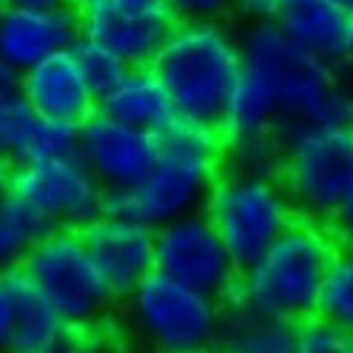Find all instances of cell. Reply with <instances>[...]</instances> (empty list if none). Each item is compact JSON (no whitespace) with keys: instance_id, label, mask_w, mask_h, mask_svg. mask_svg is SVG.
I'll list each match as a JSON object with an SVG mask.
<instances>
[{"instance_id":"cell-31","label":"cell","mask_w":353,"mask_h":353,"mask_svg":"<svg viewBox=\"0 0 353 353\" xmlns=\"http://www.w3.org/2000/svg\"><path fill=\"white\" fill-rule=\"evenodd\" d=\"M114 3L125 12H154V9H165V0H114Z\"/></svg>"},{"instance_id":"cell-7","label":"cell","mask_w":353,"mask_h":353,"mask_svg":"<svg viewBox=\"0 0 353 353\" xmlns=\"http://www.w3.org/2000/svg\"><path fill=\"white\" fill-rule=\"evenodd\" d=\"M17 274L52 305L65 327H105L112 322L117 296L103 282L80 231L57 228L46 234Z\"/></svg>"},{"instance_id":"cell-27","label":"cell","mask_w":353,"mask_h":353,"mask_svg":"<svg viewBox=\"0 0 353 353\" xmlns=\"http://www.w3.org/2000/svg\"><path fill=\"white\" fill-rule=\"evenodd\" d=\"M327 228L334 231V236L342 239L345 245H353V183H350L347 191L342 194V200H339L334 216H330Z\"/></svg>"},{"instance_id":"cell-6","label":"cell","mask_w":353,"mask_h":353,"mask_svg":"<svg viewBox=\"0 0 353 353\" xmlns=\"http://www.w3.org/2000/svg\"><path fill=\"white\" fill-rule=\"evenodd\" d=\"M123 316L143 350L214 353L223 342L225 307L163 274L145 276L123 302Z\"/></svg>"},{"instance_id":"cell-18","label":"cell","mask_w":353,"mask_h":353,"mask_svg":"<svg viewBox=\"0 0 353 353\" xmlns=\"http://www.w3.org/2000/svg\"><path fill=\"white\" fill-rule=\"evenodd\" d=\"M12 291V325L6 353H43L65 327L52 305L43 299L17 271L9 274Z\"/></svg>"},{"instance_id":"cell-15","label":"cell","mask_w":353,"mask_h":353,"mask_svg":"<svg viewBox=\"0 0 353 353\" xmlns=\"http://www.w3.org/2000/svg\"><path fill=\"white\" fill-rule=\"evenodd\" d=\"M17 85L20 97L32 105V112L54 123L80 125L97 112V100L88 92L72 49L37 63L34 69L20 74Z\"/></svg>"},{"instance_id":"cell-17","label":"cell","mask_w":353,"mask_h":353,"mask_svg":"<svg viewBox=\"0 0 353 353\" xmlns=\"http://www.w3.org/2000/svg\"><path fill=\"white\" fill-rule=\"evenodd\" d=\"M97 112L105 114L108 120L143 131V134H151V137H157L176 117L168 92L151 74V69H131V74L114 92L97 103Z\"/></svg>"},{"instance_id":"cell-23","label":"cell","mask_w":353,"mask_h":353,"mask_svg":"<svg viewBox=\"0 0 353 353\" xmlns=\"http://www.w3.org/2000/svg\"><path fill=\"white\" fill-rule=\"evenodd\" d=\"M294 353H353V334L314 314L294 325Z\"/></svg>"},{"instance_id":"cell-19","label":"cell","mask_w":353,"mask_h":353,"mask_svg":"<svg viewBox=\"0 0 353 353\" xmlns=\"http://www.w3.org/2000/svg\"><path fill=\"white\" fill-rule=\"evenodd\" d=\"M223 307L225 327L216 353H294V325L262 319L234 305Z\"/></svg>"},{"instance_id":"cell-35","label":"cell","mask_w":353,"mask_h":353,"mask_svg":"<svg viewBox=\"0 0 353 353\" xmlns=\"http://www.w3.org/2000/svg\"><path fill=\"white\" fill-rule=\"evenodd\" d=\"M345 85H347V88H350V92H353V74H350V77L345 80Z\"/></svg>"},{"instance_id":"cell-26","label":"cell","mask_w":353,"mask_h":353,"mask_svg":"<svg viewBox=\"0 0 353 353\" xmlns=\"http://www.w3.org/2000/svg\"><path fill=\"white\" fill-rule=\"evenodd\" d=\"M234 12L245 20V26L274 23L279 12V0H234Z\"/></svg>"},{"instance_id":"cell-22","label":"cell","mask_w":353,"mask_h":353,"mask_svg":"<svg viewBox=\"0 0 353 353\" xmlns=\"http://www.w3.org/2000/svg\"><path fill=\"white\" fill-rule=\"evenodd\" d=\"M72 52H74V57H77V65H80V72H83V77H85L88 92L94 94L97 103H100L105 94H112L114 88L131 74V69H128V65H125L120 57H114L112 52L94 46V43L77 40V46H74Z\"/></svg>"},{"instance_id":"cell-30","label":"cell","mask_w":353,"mask_h":353,"mask_svg":"<svg viewBox=\"0 0 353 353\" xmlns=\"http://www.w3.org/2000/svg\"><path fill=\"white\" fill-rule=\"evenodd\" d=\"M0 6H14V9H63V6H72V0H0Z\"/></svg>"},{"instance_id":"cell-2","label":"cell","mask_w":353,"mask_h":353,"mask_svg":"<svg viewBox=\"0 0 353 353\" xmlns=\"http://www.w3.org/2000/svg\"><path fill=\"white\" fill-rule=\"evenodd\" d=\"M176 117L219 128L239 77V43L225 23H176L151 60Z\"/></svg>"},{"instance_id":"cell-10","label":"cell","mask_w":353,"mask_h":353,"mask_svg":"<svg viewBox=\"0 0 353 353\" xmlns=\"http://www.w3.org/2000/svg\"><path fill=\"white\" fill-rule=\"evenodd\" d=\"M12 196L26 203L52 231H80L103 214V185L77 154L12 168Z\"/></svg>"},{"instance_id":"cell-13","label":"cell","mask_w":353,"mask_h":353,"mask_svg":"<svg viewBox=\"0 0 353 353\" xmlns=\"http://www.w3.org/2000/svg\"><path fill=\"white\" fill-rule=\"evenodd\" d=\"M80 236L103 282L117 299H125L154 274V228L100 214L94 223L80 228Z\"/></svg>"},{"instance_id":"cell-34","label":"cell","mask_w":353,"mask_h":353,"mask_svg":"<svg viewBox=\"0 0 353 353\" xmlns=\"http://www.w3.org/2000/svg\"><path fill=\"white\" fill-rule=\"evenodd\" d=\"M330 3H334L336 9H342L345 14H350V12H353V0H330Z\"/></svg>"},{"instance_id":"cell-16","label":"cell","mask_w":353,"mask_h":353,"mask_svg":"<svg viewBox=\"0 0 353 353\" xmlns=\"http://www.w3.org/2000/svg\"><path fill=\"white\" fill-rule=\"evenodd\" d=\"M274 23L305 52L322 57L336 69L345 63L347 14L330 0H279Z\"/></svg>"},{"instance_id":"cell-32","label":"cell","mask_w":353,"mask_h":353,"mask_svg":"<svg viewBox=\"0 0 353 353\" xmlns=\"http://www.w3.org/2000/svg\"><path fill=\"white\" fill-rule=\"evenodd\" d=\"M9 194H12V165L0 160V203H3Z\"/></svg>"},{"instance_id":"cell-9","label":"cell","mask_w":353,"mask_h":353,"mask_svg":"<svg viewBox=\"0 0 353 353\" xmlns=\"http://www.w3.org/2000/svg\"><path fill=\"white\" fill-rule=\"evenodd\" d=\"M154 274L216 302H228L239 282L228 248L203 211L154 228Z\"/></svg>"},{"instance_id":"cell-14","label":"cell","mask_w":353,"mask_h":353,"mask_svg":"<svg viewBox=\"0 0 353 353\" xmlns=\"http://www.w3.org/2000/svg\"><path fill=\"white\" fill-rule=\"evenodd\" d=\"M74 3L63 9L0 6V63L17 77L60 52L77 46Z\"/></svg>"},{"instance_id":"cell-21","label":"cell","mask_w":353,"mask_h":353,"mask_svg":"<svg viewBox=\"0 0 353 353\" xmlns=\"http://www.w3.org/2000/svg\"><path fill=\"white\" fill-rule=\"evenodd\" d=\"M316 314L353 334V245L339 248L330 259L322 279Z\"/></svg>"},{"instance_id":"cell-8","label":"cell","mask_w":353,"mask_h":353,"mask_svg":"<svg viewBox=\"0 0 353 353\" xmlns=\"http://www.w3.org/2000/svg\"><path fill=\"white\" fill-rule=\"evenodd\" d=\"M160 148V145H157ZM223 163L160 148L157 160L134 188L103 191V216L160 228L205 208Z\"/></svg>"},{"instance_id":"cell-12","label":"cell","mask_w":353,"mask_h":353,"mask_svg":"<svg viewBox=\"0 0 353 353\" xmlns=\"http://www.w3.org/2000/svg\"><path fill=\"white\" fill-rule=\"evenodd\" d=\"M157 137L94 112L77 125V157L94 174L103 191L134 188L157 160Z\"/></svg>"},{"instance_id":"cell-25","label":"cell","mask_w":353,"mask_h":353,"mask_svg":"<svg viewBox=\"0 0 353 353\" xmlns=\"http://www.w3.org/2000/svg\"><path fill=\"white\" fill-rule=\"evenodd\" d=\"M176 23H223L234 12V0H165Z\"/></svg>"},{"instance_id":"cell-1","label":"cell","mask_w":353,"mask_h":353,"mask_svg":"<svg viewBox=\"0 0 353 353\" xmlns=\"http://www.w3.org/2000/svg\"><path fill=\"white\" fill-rule=\"evenodd\" d=\"M339 251V239L325 223L296 219L254 265L239 274L228 302L239 311L296 325L316 314L322 279Z\"/></svg>"},{"instance_id":"cell-36","label":"cell","mask_w":353,"mask_h":353,"mask_svg":"<svg viewBox=\"0 0 353 353\" xmlns=\"http://www.w3.org/2000/svg\"><path fill=\"white\" fill-rule=\"evenodd\" d=\"M137 353H160V350H137Z\"/></svg>"},{"instance_id":"cell-24","label":"cell","mask_w":353,"mask_h":353,"mask_svg":"<svg viewBox=\"0 0 353 353\" xmlns=\"http://www.w3.org/2000/svg\"><path fill=\"white\" fill-rule=\"evenodd\" d=\"M43 353H125L123 342L105 327H63Z\"/></svg>"},{"instance_id":"cell-29","label":"cell","mask_w":353,"mask_h":353,"mask_svg":"<svg viewBox=\"0 0 353 353\" xmlns=\"http://www.w3.org/2000/svg\"><path fill=\"white\" fill-rule=\"evenodd\" d=\"M17 74L14 72H9L3 63H0V105L3 103H9L14 94H20V85H17Z\"/></svg>"},{"instance_id":"cell-28","label":"cell","mask_w":353,"mask_h":353,"mask_svg":"<svg viewBox=\"0 0 353 353\" xmlns=\"http://www.w3.org/2000/svg\"><path fill=\"white\" fill-rule=\"evenodd\" d=\"M9 325H12V291H9V276L0 274V353H6L9 345Z\"/></svg>"},{"instance_id":"cell-3","label":"cell","mask_w":353,"mask_h":353,"mask_svg":"<svg viewBox=\"0 0 353 353\" xmlns=\"http://www.w3.org/2000/svg\"><path fill=\"white\" fill-rule=\"evenodd\" d=\"M276 180L299 219L327 225L353 183V125H282L276 131Z\"/></svg>"},{"instance_id":"cell-20","label":"cell","mask_w":353,"mask_h":353,"mask_svg":"<svg viewBox=\"0 0 353 353\" xmlns=\"http://www.w3.org/2000/svg\"><path fill=\"white\" fill-rule=\"evenodd\" d=\"M46 234H52V228L26 203L9 194L0 203V274L9 276L20 271L23 259Z\"/></svg>"},{"instance_id":"cell-5","label":"cell","mask_w":353,"mask_h":353,"mask_svg":"<svg viewBox=\"0 0 353 353\" xmlns=\"http://www.w3.org/2000/svg\"><path fill=\"white\" fill-rule=\"evenodd\" d=\"M236 43L239 69L256 74L274 92L282 125L325 120L327 103L342 83L336 65L296 46L276 23L245 26Z\"/></svg>"},{"instance_id":"cell-33","label":"cell","mask_w":353,"mask_h":353,"mask_svg":"<svg viewBox=\"0 0 353 353\" xmlns=\"http://www.w3.org/2000/svg\"><path fill=\"white\" fill-rule=\"evenodd\" d=\"M345 60L353 63V12L347 14V26H345Z\"/></svg>"},{"instance_id":"cell-11","label":"cell","mask_w":353,"mask_h":353,"mask_svg":"<svg viewBox=\"0 0 353 353\" xmlns=\"http://www.w3.org/2000/svg\"><path fill=\"white\" fill-rule=\"evenodd\" d=\"M80 40L120 57L128 69H148L176 20L168 9L125 12L114 0H74Z\"/></svg>"},{"instance_id":"cell-4","label":"cell","mask_w":353,"mask_h":353,"mask_svg":"<svg viewBox=\"0 0 353 353\" xmlns=\"http://www.w3.org/2000/svg\"><path fill=\"white\" fill-rule=\"evenodd\" d=\"M203 214L211 219L239 274L299 219L276 171L234 165L219 168Z\"/></svg>"}]
</instances>
